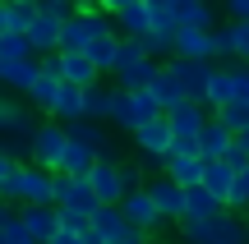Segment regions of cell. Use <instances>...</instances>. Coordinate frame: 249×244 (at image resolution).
<instances>
[{
    "mask_svg": "<svg viewBox=\"0 0 249 244\" xmlns=\"http://www.w3.org/2000/svg\"><path fill=\"white\" fill-rule=\"evenodd\" d=\"M60 74H55L51 69V65H46L42 60V74H37V79H33V88H28L23 92V97H28V106H33V111H42V115H51V111H55V97H60Z\"/></svg>",
    "mask_w": 249,
    "mask_h": 244,
    "instance_id": "e0dca14e",
    "label": "cell"
},
{
    "mask_svg": "<svg viewBox=\"0 0 249 244\" xmlns=\"http://www.w3.org/2000/svg\"><path fill=\"white\" fill-rule=\"evenodd\" d=\"M18 217H23V226L42 244L60 230V208H55V203H18Z\"/></svg>",
    "mask_w": 249,
    "mask_h": 244,
    "instance_id": "2e32d148",
    "label": "cell"
},
{
    "mask_svg": "<svg viewBox=\"0 0 249 244\" xmlns=\"http://www.w3.org/2000/svg\"><path fill=\"white\" fill-rule=\"evenodd\" d=\"M213 111L203 106V101H185V106L166 111L171 120V134H176V147H185V152H198V138H203V125Z\"/></svg>",
    "mask_w": 249,
    "mask_h": 244,
    "instance_id": "52a82bcc",
    "label": "cell"
},
{
    "mask_svg": "<svg viewBox=\"0 0 249 244\" xmlns=\"http://www.w3.org/2000/svg\"><path fill=\"white\" fill-rule=\"evenodd\" d=\"M157 74H161L157 55H139V60H129V65H120V69H116V83H120V88H148Z\"/></svg>",
    "mask_w": 249,
    "mask_h": 244,
    "instance_id": "603a6c76",
    "label": "cell"
},
{
    "mask_svg": "<svg viewBox=\"0 0 249 244\" xmlns=\"http://www.w3.org/2000/svg\"><path fill=\"white\" fill-rule=\"evenodd\" d=\"M55 120H79L83 115V88L79 83H60V97H55Z\"/></svg>",
    "mask_w": 249,
    "mask_h": 244,
    "instance_id": "1f68e13d",
    "label": "cell"
},
{
    "mask_svg": "<svg viewBox=\"0 0 249 244\" xmlns=\"http://www.w3.org/2000/svg\"><path fill=\"white\" fill-rule=\"evenodd\" d=\"M97 157H102V162H124V157H120V147H116V143H107V147H97Z\"/></svg>",
    "mask_w": 249,
    "mask_h": 244,
    "instance_id": "60d3db41",
    "label": "cell"
},
{
    "mask_svg": "<svg viewBox=\"0 0 249 244\" xmlns=\"http://www.w3.org/2000/svg\"><path fill=\"white\" fill-rule=\"evenodd\" d=\"M180 226V244H249V221L245 212H231L226 208L222 217H208V221H176Z\"/></svg>",
    "mask_w": 249,
    "mask_h": 244,
    "instance_id": "7a4b0ae2",
    "label": "cell"
},
{
    "mask_svg": "<svg viewBox=\"0 0 249 244\" xmlns=\"http://www.w3.org/2000/svg\"><path fill=\"white\" fill-rule=\"evenodd\" d=\"M55 189H60V171L37 162H18L14 175L0 184V198L9 203H55Z\"/></svg>",
    "mask_w": 249,
    "mask_h": 244,
    "instance_id": "6da1fadb",
    "label": "cell"
},
{
    "mask_svg": "<svg viewBox=\"0 0 249 244\" xmlns=\"http://www.w3.org/2000/svg\"><path fill=\"white\" fill-rule=\"evenodd\" d=\"M129 138H134V147H139V152H152V157H166L171 147H176V134H171V120H166V115L139 125Z\"/></svg>",
    "mask_w": 249,
    "mask_h": 244,
    "instance_id": "7c38bea8",
    "label": "cell"
},
{
    "mask_svg": "<svg viewBox=\"0 0 249 244\" xmlns=\"http://www.w3.org/2000/svg\"><path fill=\"white\" fill-rule=\"evenodd\" d=\"M79 5H102V0H79Z\"/></svg>",
    "mask_w": 249,
    "mask_h": 244,
    "instance_id": "ee69618b",
    "label": "cell"
},
{
    "mask_svg": "<svg viewBox=\"0 0 249 244\" xmlns=\"http://www.w3.org/2000/svg\"><path fill=\"white\" fill-rule=\"evenodd\" d=\"M120 208H124V217H129L134 226H143L148 235H161L166 217H161V208H157V198H152L148 184H143V189H129V194L120 198Z\"/></svg>",
    "mask_w": 249,
    "mask_h": 244,
    "instance_id": "9c48e42d",
    "label": "cell"
},
{
    "mask_svg": "<svg viewBox=\"0 0 249 244\" xmlns=\"http://www.w3.org/2000/svg\"><path fill=\"white\" fill-rule=\"evenodd\" d=\"M92 166H97V147H88V143H79V138H70L60 171H65V175H83V180H88V171H92Z\"/></svg>",
    "mask_w": 249,
    "mask_h": 244,
    "instance_id": "f1b7e54d",
    "label": "cell"
},
{
    "mask_svg": "<svg viewBox=\"0 0 249 244\" xmlns=\"http://www.w3.org/2000/svg\"><path fill=\"white\" fill-rule=\"evenodd\" d=\"M0 244H42V240H37L33 230L23 226V217H18V212H14V217H9L5 226H0Z\"/></svg>",
    "mask_w": 249,
    "mask_h": 244,
    "instance_id": "d6a6232c",
    "label": "cell"
},
{
    "mask_svg": "<svg viewBox=\"0 0 249 244\" xmlns=\"http://www.w3.org/2000/svg\"><path fill=\"white\" fill-rule=\"evenodd\" d=\"M171 14L180 18V28H217V14H213V0H176Z\"/></svg>",
    "mask_w": 249,
    "mask_h": 244,
    "instance_id": "4316f807",
    "label": "cell"
},
{
    "mask_svg": "<svg viewBox=\"0 0 249 244\" xmlns=\"http://www.w3.org/2000/svg\"><path fill=\"white\" fill-rule=\"evenodd\" d=\"M231 101H249V65H217L208 79V92H203L208 111H222Z\"/></svg>",
    "mask_w": 249,
    "mask_h": 244,
    "instance_id": "5b68a950",
    "label": "cell"
},
{
    "mask_svg": "<svg viewBox=\"0 0 249 244\" xmlns=\"http://www.w3.org/2000/svg\"><path fill=\"white\" fill-rule=\"evenodd\" d=\"M161 171L189 189V184H203V175H208V157H203V152H185V147H171L166 162H161Z\"/></svg>",
    "mask_w": 249,
    "mask_h": 244,
    "instance_id": "30bf717a",
    "label": "cell"
},
{
    "mask_svg": "<svg viewBox=\"0 0 249 244\" xmlns=\"http://www.w3.org/2000/svg\"><path fill=\"white\" fill-rule=\"evenodd\" d=\"M166 115V111L157 106V97H152L148 88H120L116 83V106H111V129H124V134H134L139 125H148V120Z\"/></svg>",
    "mask_w": 249,
    "mask_h": 244,
    "instance_id": "277c9868",
    "label": "cell"
},
{
    "mask_svg": "<svg viewBox=\"0 0 249 244\" xmlns=\"http://www.w3.org/2000/svg\"><path fill=\"white\" fill-rule=\"evenodd\" d=\"M88 184H92V194H97L102 203H120V198H124L120 162H102V157H97V166L88 171Z\"/></svg>",
    "mask_w": 249,
    "mask_h": 244,
    "instance_id": "ac0fdd59",
    "label": "cell"
},
{
    "mask_svg": "<svg viewBox=\"0 0 249 244\" xmlns=\"http://www.w3.org/2000/svg\"><path fill=\"white\" fill-rule=\"evenodd\" d=\"M166 65L180 74V83H185V88L194 92V101H203L208 79H213V69H217V65H213V60H194V55H171Z\"/></svg>",
    "mask_w": 249,
    "mask_h": 244,
    "instance_id": "9a60e30c",
    "label": "cell"
},
{
    "mask_svg": "<svg viewBox=\"0 0 249 244\" xmlns=\"http://www.w3.org/2000/svg\"><path fill=\"white\" fill-rule=\"evenodd\" d=\"M222 212H226V203L217 198L208 184H189V189H185V217L208 221V217H222ZM185 217H180V221H185Z\"/></svg>",
    "mask_w": 249,
    "mask_h": 244,
    "instance_id": "7402d4cb",
    "label": "cell"
},
{
    "mask_svg": "<svg viewBox=\"0 0 249 244\" xmlns=\"http://www.w3.org/2000/svg\"><path fill=\"white\" fill-rule=\"evenodd\" d=\"M148 92L157 97V106H161V111H176V106H185V101H194V92L180 83V74L171 69V65H161V74L148 83Z\"/></svg>",
    "mask_w": 249,
    "mask_h": 244,
    "instance_id": "5bb4252c",
    "label": "cell"
},
{
    "mask_svg": "<svg viewBox=\"0 0 249 244\" xmlns=\"http://www.w3.org/2000/svg\"><path fill=\"white\" fill-rule=\"evenodd\" d=\"M111 106H116V83H88L83 88V115L92 120H111Z\"/></svg>",
    "mask_w": 249,
    "mask_h": 244,
    "instance_id": "d4e9b609",
    "label": "cell"
},
{
    "mask_svg": "<svg viewBox=\"0 0 249 244\" xmlns=\"http://www.w3.org/2000/svg\"><path fill=\"white\" fill-rule=\"evenodd\" d=\"M120 37H148L152 33V23H157V9L148 5V0H139V5H129V9H120Z\"/></svg>",
    "mask_w": 249,
    "mask_h": 244,
    "instance_id": "cb8c5ba5",
    "label": "cell"
},
{
    "mask_svg": "<svg viewBox=\"0 0 249 244\" xmlns=\"http://www.w3.org/2000/svg\"><path fill=\"white\" fill-rule=\"evenodd\" d=\"M226 18H249V0H222Z\"/></svg>",
    "mask_w": 249,
    "mask_h": 244,
    "instance_id": "8d00e7d4",
    "label": "cell"
},
{
    "mask_svg": "<svg viewBox=\"0 0 249 244\" xmlns=\"http://www.w3.org/2000/svg\"><path fill=\"white\" fill-rule=\"evenodd\" d=\"M18 125H33V106H28V97L18 101L14 92H0V129H18Z\"/></svg>",
    "mask_w": 249,
    "mask_h": 244,
    "instance_id": "4dcf8cb0",
    "label": "cell"
},
{
    "mask_svg": "<svg viewBox=\"0 0 249 244\" xmlns=\"http://www.w3.org/2000/svg\"><path fill=\"white\" fill-rule=\"evenodd\" d=\"M129 5H139V0H102V9H107V14H120V9H129Z\"/></svg>",
    "mask_w": 249,
    "mask_h": 244,
    "instance_id": "ab89813d",
    "label": "cell"
},
{
    "mask_svg": "<svg viewBox=\"0 0 249 244\" xmlns=\"http://www.w3.org/2000/svg\"><path fill=\"white\" fill-rule=\"evenodd\" d=\"M120 180H124V194L143 189V184H148V166L143 162H120Z\"/></svg>",
    "mask_w": 249,
    "mask_h": 244,
    "instance_id": "836d02e7",
    "label": "cell"
},
{
    "mask_svg": "<svg viewBox=\"0 0 249 244\" xmlns=\"http://www.w3.org/2000/svg\"><path fill=\"white\" fill-rule=\"evenodd\" d=\"M55 208H60V221L65 226H92V217H97L102 198L92 194V184L83 180V175H65L60 171V189H55Z\"/></svg>",
    "mask_w": 249,
    "mask_h": 244,
    "instance_id": "3957f363",
    "label": "cell"
},
{
    "mask_svg": "<svg viewBox=\"0 0 249 244\" xmlns=\"http://www.w3.org/2000/svg\"><path fill=\"white\" fill-rule=\"evenodd\" d=\"M217 46L222 55H235L240 65H249V18H226L217 28Z\"/></svg>",
    "mask_w": 249,
    "mask_h": 244,
    "instance_id": "ffe728a7",
    "label": "cell"
},
{
    "mask_svg": "<svg viewBox=\"0 0 249 244\" xmlns=\"http://www.w3.org/2000/svg\"><path fill=\"white\" fill-rule=\"evenodd\" d=\"M14 166H18V157H14V152H5V147H0V184H5L9 175H14Z\"/></svg>",
    "mask_w": 249,
    "mask_h": 244,
    "instance_id": "74e56055",
    "label": "cell"
},
{
    "mask_svg": "<svg viewBox=\"0 0 249 244\" xmlns=\"http://www.w3.org/2000/svg\"><path fill=\"white\" fill-rule=\"evenodd\" d=\"M240 143H245V147H249V125H245V129H240Z\"/></svg>",
    "mask_w": 249,
    "mask_h": 244,
    "instance_id": "7bdbcfd3",
    "label": "cell"
},
{
    "mask_svg": "<svg viewBox=\"0 0 249 244\" xmlns=\"http://www.w3.org/2000/svg\"><path fill=\"white\" fill-rule=\"evenodd\" d=\"M148 189H152V198H157V208H161V217H166V221H180V217H185V184H180V180H171V175L161 171V175H152V180H148Z\"/></svg>",
    "mask_w": 249,
    "mask_h": 244,
    "instance_id": "4fadbf2b",
    "label": "cell"
},
{
    "mask_svg": "<svg viewBox=\"0 0 249 244\" xmlns=\"http://www.w3.org/2000/svg\"><path fill=\"white\" fill-rule=\"evenodd\" d=\"M9 217H14V212H9V198H0V226H5Z\"/></svg>",
    "mask_w": 249,
    "mask_h": 244,
    "instance_id": "b9f144b4",
    "label": "cell"
},
{
    "mask_svg": "<svg viewBox=\"0 0 249 244\" xmlns=\"http://www.w3.org/2000/svg\"><path fill=\"white\" fill-rule=\"evenodd\" d=\"M65 147H70V125L51 115V120H42V125L33 129V157H28V162L60 171V162H65Z\"/></svg>",
    "mask_w": 249,
    "mask_h": 244,
    "instance_id": "8992f818",
    "label": "cell"
},
{
    "mask_svg": "<svg viewBox=\"0 0 249 244\" xmlns=\"http://www.w3.org/2000/svg\"><path fill=\"white\" fill-rule=\"evenodd\" d=\"M37 74H42V55H23V60H0V88H9V92H28Z\"/></svg>",
    "mask_w": 249,
    "mask_h": 244,
    "instance_id": "d6986e66",
    "label": "cell"
},
{
    "mask_svg": "<svg viewBox=\"0 0 249 244\" xmlns=\"http://www.w3.org/2000/svg\"><path fill=\"white\" fill-rule=\"evenodd\" d=\"M176 55H194V60H217V28H180L176 33Z\"/></svg>",
    "mask_w": 249,
    "mask_h": 244,
    "instance_id": "8fae6325",
    "label": "cell"
},
{
    "mask_svg": "<svg viewBox=\"0 0 249 244\" xmlns=\"http://www.w3.org/2000/svg\"><path fill=\"white\" fill-rule=\"evenodd\" d=\"M65 125H70V138H79V143H88V147H107V143H111V134H107L111 120L79 115V120H65Z\"/></svg>",
    "mask_w": 249,
    "mask_h": 244,
    "instance_id": "83f0119b",
    "label": "cell"
},
{
    "mask_svg": "<svg viewBox=\"0 0 249 244\" xmlns=\"http://www.w3.org/2000/svg\"><path fill=\"white\" fill-rule=\"evenodd\" d=\"M79 244H107V240H102V230H97V226H83V235H79Z\"/></svg>",
    "mask_w": 249,
    "mask_h": 244,
    "instance_id": "f35d334b",
    "label": "cell"
},
{
    "mask_svg": "<svg viewBox=\"0 0 249 244\" xmlns=\"http://www.w3.org/2000/svg\"><path fill=\"white\" fill-rule=\"evenodd\" d=\"M120 42H124L120 33H107V37H97V42L88 46L92 65H97L102 74H116V65H120Z\"/></svg>",
    "mask_w": 249,
    "mask_h": 244,
    "instance_id": "f546056e",
    "label": "cell"
},
{
    "mask_svg": "<svg viewBox=\"0 0 249 244\" xmlns=\"http://www.w3.org/2000/svg\"><path fill=\"white\" fill-rule=\"evenodd\" d=\"M79 235H83L79 226H65V221H60V230H55V235L46 240V244H79Z\"/></svg>",
    "mask_w": 249,
    "mask_h": 244,
    "instance_id": "d590c367",
    "label": "cell"
},
{
    "mask_svg": "<svg viewBox=\"0 0 249 244\" xmlns=\"http://www.w3.org/2000/svg\"><path fill=\"white\" fill-rule=\"evenodd\" d=\"M235 175H240V171H235V166L226 162V157H208V175H203V184H208V189H213V194H217L222 203H231Z\"/></svg>",
    "mask_w": 249,
    "mask_h": 244,
    "instance_id": "484cf974",
    "label": "cell"
},
{
    "mask_svg": "<svg viewBox=\"0 0 249 244\" xmlns=\"http://www.w3.org/2000/svg\"><path fill=\"white\" fill-rule=\"evenodd\" d=\"M42 60L51 65V69L60 74L65 83H79V88H88V83H97V79H102V69L92 65V55H88V51H65V46H60V51H46Z\"/></svg>",
    "mask_w": 249,
    "mask_h": 244,
    "instance_id": "ba28073f",
    "label": "cell"
},
{
    "mask_svg": "<svg viewBox=\"0 0 249 244\" xmlns=\"http://www.w3.org/2000/svg\"><path fill=\"white\" fill-rule=\"evenodd\" d=\"M231 143H235V129L213 111L208 125H203V138H198V152H203V157H226V152H231Z\"/></svg>",
    "mask_w": 249,
    "mask_h": 244,
    "instance_id": "44dd1931",
    "label": "cell"
},
{
    "mask_svg": "<svg viewBox=\"0 0 249 244\" xmlns=\"http://www.w3.org/2000/svg\"><path fill=\"white\" fill-rule=\"evenodd\" d=\"M217 115H222L226 125H231L235 134H240V129L249 125V101H231V106H222V111H217Z\"/></svg>",
    "mask_w": 249,
    "mask_h": 244,
    "instance_id": "e575fe53",
    "label": "cell"
}]
</instances>
